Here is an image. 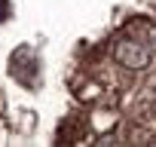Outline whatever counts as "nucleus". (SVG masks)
<instances>
[{"instance_id": "obj_1", "label": "nucleus", "mask_w": 156, "mask_h": 147, "mask_svg": "<svg viewBox=\"0 0 156 147\" xmlns=\"http://www.w3.org/2000/svg\"><path fill=\"white\" fill-rule=\"evenodd\" d=\"M113 58H116V64L126 67V70H147L150 61H153V52H150V46H144V43H138V40H116Z\"/></svg>"}]
</instances>
